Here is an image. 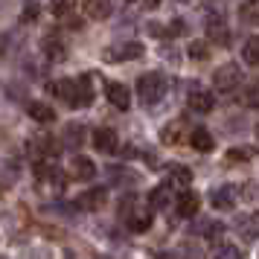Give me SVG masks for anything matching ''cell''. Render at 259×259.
Here are the masks:
<instances>
[{"label":"cell","mask_w":259,"mask_h":259,"mask_svg":"<svg viewBox=\"0 0 259 259\" xmlns=\"http://www.w3.org/2000/svg\"><path fill=\"white\" fill-rule=\"evenodd\" d=\"M137 94H140L143 105H154V102H160L166 94V79L160 73H146L137 79Z\"/></svg>","instance_id":"cell-1"},{"label":"cell","mask_w":259,"mask_h":259,"mask_svg":"<svg viewBox=\"0 0 259 259\" xmlns=\"http://www.w3.org/2000/svg\"><path fill=\"white\" fill-rule=\"evenodd\" d=\"M239 82H242V70H239V64H222L219 70L212 73V84H215V91H222V94L236 91Z\"/></svg>","instance_id":"cell-2"},{"label":"cell","mask_w":259,"mask_h":259,"mask_svg":"<svg viewBox=\"0 0 259 259\" xmlns=\"http://www.w3.org/2000/svg\"><path fill=\"white\" fill-rule=\"evenodd\" d=\"M105 201H108L105 187H91L88 192H82V195L76 198V204H79V210H84V212H96V210L105 207Z\"/></svg>","instance_id":"cell-3"},{"label":"cell","mask_w":259,"mask_h":259,"mask_svg":"<svg viewBox=\"0 0 259 259\" xmlns=\"http://www.w3.org/2000/svg\"><path fill=\"white\" fill-rule=\"evenodd\" d=\"M146 47L140 41H125V44H117V47L105 50V59L108 61H131V59H140Z\"/></svg>","instance_id":"cell-4"},{"label":"cell","mask_w":259,"mask_h":259,"mask_svg":"<svg viewBox=\"0 0 259 259\" xmlns=\"http://www.w3.org/2000/svg\"><path fill=\"white\" fill-rule=\"evenodd\" d=\"M187 105L192 108L195 114H210L212 105H215V96H212L207 88H198V84H195V88L189 91V96H187Z\"/></svg>","instance_id":"cell-5"},{"label":"cell","mask_w":259,"mask_h":259,"mask_svg":"<svg viewBox=\"0 0 259 259\" xmlns=\"http://www.w3.org/2000/svg\"><path fill=\"white\" fill-rule=\"evenodd\" d=\"M175 210H178V215H184V219H195L198 210H201V198L192 192V189H184V192L178 195V201H175Z\"/></svg>","instance_id":"cell-6"},{"label":"cell","mask_w":259,"mask_h":259,"mask_svg":"<svg viewBox=\"0 0 259 259\" xmlns=\"http://www.w3.org/2000/svg\"><path fill=\"white\" fill-rule=\"evenodd\" d=\"M236 198H239V189H236L233 184L215 187V189H212V195H210V201H212V207H215V210H230V207L236 204Z\"/></svg>","instance_id":"cell-7"},{"label":"cell","mask_w":259,"mask_h":259,"mask_svg":"<svg viewBox=\"0 0 259 259\" xmlns=\"http://www.w3.org/2000/svg\"><path fill=\"white\" fill-rule=\"evenodd\" d=\"M105 91H108V102L114 108H119V111H128L131 108V91L122 82H111Z\"/></svg>","instance_id":"cell-8"},{"label":"cell","mask_w":259,"mask_h":259,"mask_svg":"<svg viewBox=\"0 0 259 259\" xmlns=\"http://www.w3.org/2000/svg\"><path fill=\"white\" fill-rule=\"evenodd\" d=\"M207 35H210V41H215L219 47H227V44H230V29H227V24H224L219 15L207 18Z\"/></svg>","instance_id":"cell-9"},{"label":"cell","mask_w":259,"mask_h":259,"mask_svg":"<svg viewBox=\"0 0 259 259\" xmlns=\"http://www.w3.org/2000/svg\"><path fill=\"white\" fill-rule=\"evenodd\" d=\"M117 131L114 128H96L94 131V149L96 152H117Z\"/></svg>","instance_id":"cell-10"},{"label":"cell","mask_w":259,"mask_h":259,"mask_svg":"<svg viewBox=\"0 0 259 259\" xmlns=\"http://www.w3.org/2000/svg\"><path fill=\"white\" fill-rule=\"evenodd\" d=\"M187 134H189V125H187V119H175L172 125H166V128L160 131V140H163L166 146H175V143L187 140Z\"/></svg>","instance_id":"cell-11"},{"label":"cell","mask_w":259,"mask_h":259,"mask_svg":"<svg viewBox=\"0 0 259 259\" xmlns=\"http://www.w3.org/2000/svg\"><path fill=\"white\" fill-rule=\"evenodd\" d=\"M70 175L76 178V181H91V178L96 175V166L91 157H82V154H76L70 160Z\"/></svg>","instance_id":"cell-12"},{"label":"cell","mask_w":259,"mask_h":259,"mask_svg":"<svg viewBox=\"0 0 259 259\" xmlns=\"http://www.w3.org/2000/svg\"><path fill=\"white\" fill-rule=\"evenodd\" d=\"M187 140L192 143V149H198V152H212V146H215V140H212V134L207 128H192L187 134Z\"/></svg>","instance_id":"cell-13"},{"label":"cell","mask_w":259,"mask_h":259,"mask_svg":"<svg viewBox=\"0 0 259 259\" xmlns=\"http://www.w3.org/2000/svg\"><path fill=\"white\" fill-rule=\"evenodd\" d=\"M29 152L38 154V157H53V154L59 152V143H53V137L41 134V137H35V140L29 143Z\"/></svg>","instance_id":"cell-14"},{"label":"cell","mask_w":259,"mask_h":259,"mask_svg":"<svg viewBox=\"0 0 259 259\" xmlns=\"http://www.w3.org/2000/svg\"><path fill=\"white\" fill-rule=\"evenodd\" d=\"M84 15L94 18V21L111 18V0H84Z\"/></svg>","instance_id":"cell-15"},{"label":"cell","mask_w":259,"mask_h":259,"mask_svg":"<svg viewBox=\"0 0 259 259\" xmlns=\"http://www.w3.org/2000/svg\"><path fill=\"white\" fill-rule=\"evenodd\" d=\"M26 114L35 119V122H53V119H56V111H53L47 102H29V105H26Z\"/></svg>","instance_id":"cell-16"},{"label":"cell","mask_w":259,"mask_h":259,"mask_svg":"<svg viewBox=\"0 0 259 259\" xmlns=\"http://www.w3.org/2000/svg\"><path fill=\"white\" fill-rule=\"evenodd\" d=\"M128 227L134 233H146L152 227V212L149 210H137L134 215H128Z\"/></svg>","instance_id":"cell-17"},{"label":"cell","mask_w":259,"mask_h":259,"mask_svg":"<svg viewBox=\"0 0 259 259\" xmlns=\"http://www.w3.org/2000/svg\"><path fill=\"white\" fill-rule=\"evenodd\" d=\"M44 53H47V59H53V61H61L64 56H67V47L61 44L59 38H44Z\"/></svg>","instance_id":"cell-18"},{"label":"cell","mask_w":259,"mask_h":259,"mask_svg":"<svg viewBox=\"0 0 259 259\" xmlns=\"http://www.w3.org/2000/svg\"><path fill=\"white\" fill-rule=\"evenodd\" d=\"M242 59H245L247 67H256L259 64V41L256 38H247L245 47H242Z\"/></svg>","instance_id":"cell-19"},{"label":"cell","mask_w":259,"mask_h":259,"mask_svg":"<svg viewBox=\"0 0 259 259\" xmlns=\"http://www.w3.org/2000/svg\"><path fill=\"white\" fill-rule=\"evenodd\" d=\"M169 187H154L152 189V195H149V204H152L154 210H166L169 207Z\"/></svg>","instance_id":"cell-20"},{"label":"cell","mask_w":259,"mask_h":259,"mask_svg":"<svg viewBox=\"0 0 259 259\" xmlns=\"http://www.w3.org/2000/svg\"><path fill=\"white\" fill-rule=\"evenodd\" d=\"M169 178H172L175 187H189L192 184V172H189L187 166H172L169 169Z\"/></svg>","instance_id":"cell-21"},{"label":"cell","mask_w":259,"mask_h":259,"mask_svg":"<svg viewBox=\"0 0 259 259\" xmlns=\"http://www.w3.org/2000/svg\"><path fill=\"white\" fill-rule=\"evenodd\" d=\"M82 137H84V128L76 125V122H70V125L64 128V143H67V146H82Z\"/></svg>","instance_id":"cell-22"},{"label":"cell","mask_w":259,"mask_h":259,"mask_svg":"<svg viewBox=\"0 0 259 259\" xmlns=\"http://www.w3.org/2000/svg\"><path fill=\"white\" fill-rule=\"evenodd\" d=\"M189 59H198V61L210 59V47H207L204 41H192V44H189Z\"/></svg>","instance_id":"cell-23"},{"label":"cell","mask_w":259,"mask_h":259,"mask_svg":"<svg viewBox=\"0 0 259 259\" xmlns=\"http://www.w3.org/2000/svg\"><path fill=\"white\" fill-rule=\"evenodd\" d=\"M215 259H242V250L233 245H222L215 247Z\"/></svg>","instance_id":"cell-24"},{"label":"cell","mask_w":259,"mask_h":259,"mask_svg":"<svg viewBox=\"0 0 259 259\" xmlns=\"http://www.w3.org/2000/svg\"><path fill=\"white\" fill-rule=\"evenodd\" d=\"M239 15L245 18V24H256V0H247L245 6L239 9Z\"/></svg>","instance_id":"cell-25"},{"label":"cell","mask_w":259,"mask_h":259,"mask_svg":"<svg viewBox=\"0 0 259 259\" xmlns=\"http://www.w3.org/2000/svg\"><path fill=\"white\" fill-rule=\"evenodd\" d=\"M73 3H76V0H56V3H53V15L64 18V15H67V12L73 9Z\"/></svg>","instance_id":"cell-26"},{"label":"cell","mask_w":259,"mask_h":259,"mask_svg":"<svg viewBox=\"0 0 259 259\" xmlns=\"http://www.w3.org/2000/svg\"><path fill=\"white\" fill-rule=\"evenodd\" d=\"M247 242H253L256 239V215H247L245 219V233H242Z\"/></svg>","instance_id":"cell-27"},{"label":"cell","mask_w":259,"mask_h":259,"mask_svg":"<svg viewBox=\"0 0 259 259\" xmlns=\"http://www.w3.org/2000/svg\"><path fill=\"white\" fill-rule=\"evenodd\" d=\"M247 157H250L247 149H230V152H227V163H242V160H247Z\"/></svg>","instance_id":"cell-28"},{"label":"cell","mask_w":259,"mask_h":259,"mask_svg":"<svg viewBox=\"0 0 259 259\" xmlns=\"http://www.w3.org/2000/svg\"><path fill=\"white\" fill-rule=\"evenodd\" d=\"M35 18H38V3L29 0V3L24 6V21H35Z\"/></svg>","instance_id":"cell-29"},{"label":"cell","mask_w":259,"mask_h":259,"mask_svg":"<svg viewBox=\"0 0 259 259\" xmlns=\"http://www.w3.org/2000/svg\"><path fill=\"white\" fill-rule=\"evenodd\" d=\"M247 105H256V88H247Z\"/></svg>","instance_id":"cell-30"},{"label":"cell","mask_w":259,"mask_h":259,"mask_svg":"<svg viewBox=\"0 0 259 259\" xmlns=\"http://www.w3.org/2000/svg\"><path fill=\"white\" fill-rule=\"evenodd\" d=\"M157 259H178V256H175V253H160Z\"/></svg>","instance_id":"cell-31"},{"label":"cell","mask_w":259,"mask_h":259,"mask_svg":"<svg viewBox=\"0 0 259 259\" xmlns=\"http://www.w3.org/2000/svg\"><path fill=\"white\" fill-rule=\"evenodd\" d=\"M157 3H160V0H149V6H157Z\"/></svg>","instance_id":"cell-32"}]
</instances>
